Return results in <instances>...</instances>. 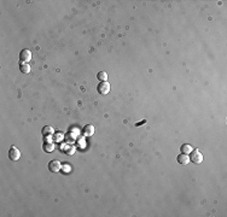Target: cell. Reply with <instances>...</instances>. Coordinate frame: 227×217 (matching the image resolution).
<instances>
[{"label": "cell", "mask_w": 227, "mask_h": 217, "mask_svg": "<svg viewBox=\"0 0 227 217\" xmlns=\"http://www.w3.org/2000/svg\"><path fill=\"white\" fill-rule=\"evenodd\" d=\"M62 169V165H61V163H59V160H56V159H53V160H51L50 163H48V170L51 171V173H58L59 170Z\"/></svg>", "instance_id": "277c9868"}, {"label": "cell", "mask_w": 227, "mask_h": 217, "mask_svg": "<svg viewBox=\"0 0 227 217\" xmlns=\"http://www.w3.org/2000/svg\"><path fill=\"white\" fill-rule=\"evenodd\" d=\"M9 158H10L11 160H13V162L18 160V159L21 158V152H20V150L17 148V147H15V146H12V147L9 150Z\"/></svg>", "instance_id": "3957f363"}, {"label": "cell", "mask_w": 227, "mask_h": 217, "mask_svg": "<svg viewBox=\"0 0 227 217\" xmlns=\"http://www.w3.org/2000/svg\"><path fill=\"white\" fill-rule=\"evenodd\" d=\"M30 59H31V53H30L29 49H27V48L22 49V51L20 52V60H21V63H28Z\"/></svg>", "instance_id": "5b68a950"}, {"label": "cell", "mask_w": 227, "mask_h": 217, "mask_svg": "<svg viewBox=\"0 0 227 217\" xmlns=\"http://www.w3.org/2000/svg\"><path fill=\"white\" fill-rule=\"evenodd\" d=\"M97 78H98L99 81H107V80H108V74H107L105 71H99V73L97 74Z\"/></svg>", "instance_id": "8fae6325"}, {"label": "cell", "mask_w": 227, "mask_h": 217, "mask_svg": "<svg viewBox=\"0 0 227 217\" xmlns=\"http://www.w3.org/2000/svg\"><path fill=\"white\" fill-rule=\"evenodd\" d=\"M180 150H181V153H185V155H187V153H190L192 150V146L191 145H187V144H185V145H182L181 147H180Z\"/></svg>", "instance_id": "9c48e42d"}, {"label": "cell", "mask_w": 227, "mask_h": 217, "mask_svg": "<svg viewBox=\"0 0 227 217\" xmlns=\"http://www.w3.org/2000/svg\"><path fill=\"white\" fill-rule=\"evenodd\" d=\"M178 163L181 164V165H187L190 163V157L185 153H180L178 156Z\"/></svg>", "instance_id": "8992f818"}, {"label": "cell", "mask_w": 227, "mask_h": 217, "mask_svg": "<svg viewBox=\"0 0 227 217\" xmlns=\"http://www.w3.org/2000/svg\"><path fill=\"white\" fill-rule=\"evenodd\" d=\"M97 91L101 95H107L110 92V83L108 81H100L99 85L97 86Z\"/></svg>", "instance_id": "7a4b0ae2"}, {"label": "cell", "mask_w": 227, "mask_h": 217, "mask_svg": "<svg viewBox=\"0 0 227 217\" xmlns=\"http://www.w3.org/2000/svg\"><path fill=\"white\" fill-rule=\"evenodd\" d=\"M94 133V127L93 126H85V129H83V134L86 136H91L92 134Z\"/></svg>", "instance_id": "52a82bcc"}, {"label": "cell", "mask_w": 227, "mask_h": 217, "mask_svg": "<svg viewBox=\"0 0 227 217\" xmlns=\"http://www.w3.org/2000/svg\"><path fill=\"white\" fill-rule=\"evenodd\" d=\"M52 133H53V129H52L51 127H45V128L42 129V134H44V135H46V134H47V135H51Z\"/></svg>", "instance_id": "7c38bea8"}, {"label": "cell", "mask_w": 227, "mask_h": 217, "mask_svg": "<svg viewBox=\"0 0 227 217\" xmlns=\"http://www.w3.org/2000/svg\"><path fill=\"white\" fill-rule=\"evenodd\" d=\"M191 156H190V160L192 163H195V164H201L203 162V155L201 153V151H198V150H192V151L190 152Z\"/></svg>", "instance_id": "6da1fadb"}, {"label": "cell", "mask_w": 227, "mask_h": 217, "mask_svg": "<svg viewBox=\"0 0 227 217\" xmlns=\"http://www.w3.org/2000/svg\"><path fill=\"white\" fill-rule=\"evenodd\" d=\"M20 70H21L23 74H28V73H30V66H29L28 63H21Z\"/></svg>", "instance_id": "ba28073f"}, {"label": "cell", "mask_w": 227, "mask_h": 217, "mask_svg": "<svg viewBox=\"0 0 227 217\" xmlns=\"http://www.w3.org/2000/svg\"><path fill=\"white\" fill-rule=\"evenodd\" d=\"M53 148H55V145L52 142H45L44 144V151L45 152H52Z\"/></svg>", "instance_id": "30bf717a"}]
</instances>
